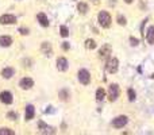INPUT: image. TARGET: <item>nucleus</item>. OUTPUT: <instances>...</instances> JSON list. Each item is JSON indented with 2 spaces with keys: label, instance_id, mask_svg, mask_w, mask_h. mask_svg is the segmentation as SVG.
<instances>
[{
  "label": "nucleus",
  "instance_id": "f257e3e1",
  "mask_svg": "<svg viewBox=\"0 0 154 135\" xmlns=\"http://www.w3.org/2000/svg\"><path fill=\"white\" fill-rule=\"evenodd\" d=\"M97 22L103 28H110L111 23H112V18H111L110 12L107 11H100L99 15H97Z\"/></svg>",
  "mask_w": 154,
  "mask_h": 135
},
{
  "label": "nucleus",
  "instance_id": "f03ea898",
  "mask_svg": "<svg viewBox=\"0 0 154 135\" xmlns=\"http://www.w3.org/2000/svg\"><path fill=\"white\" fill-rule=\"evenodd\" d=\"M106 69L108 73L111 74H115L119 69V60L116 57H112L107 61V65H106Z\"/></svg>",
  "mask_w": 154,
  "mask_h": 135
},
{
  "label": "nucleus",
  "instance_id": "7ed1b4c3",
  "mask_svg": "<svg viewBox=\"0 0 154 135\" xmlns=\"http://www.w3.org/2000/svg\"><path fill=\"white\" fill-rule=\"evenodd\" d=\"M120 96V88L118 84H111L108 87V100L115 101L118 97Z\"/></svg>",
  "mask_w": 154,
  "mask_h": 135
},
{
  "label": "nucleus",
  "instance_id": "20e7f679",
  "mask_svg": "<svg viewBox=\"0 0 154 135\" xmlns=\"http://www.w3.org/2000/svg\"><path fill=\"white\" fill-rule=\"evenodd\" d=\"M77 77H79V81L83 85H88L91 82V74L87 69H80L79 73H77Z\"/></svg>",
  "mask_w": 154,
  "mask_h": 135
},
{
  "label": "nucleus",
  "instance_id": "39448f33",
  "mask_svg": "<svg viewBox=\"0 0 154 135\" xmlns=\"http://www.w3.org/2000/svg\"><path fill=\"white\" fill-rule=\"evenodd\" d=\"M111 54H112V46H111L110 43H104L99 50V58H102V60H107Z\"/></svg>",
  "mask_w": 154,
  "mask_h": 135
},
{
  "label": "nucleus",
  "instance_id": "423d86ee",
  "mask_svg": "<svg viewBox=\"0 0 154 135\" xmlns=\"http://www.w3.org/2000/svg\"><path fill=\"white\" fill-rule=\"evenodd\" d=\"M127 123H128V118L124 116V115H120V116H116V118L114 119L112 126H114L115 128H123Z\"/></svg>",
  "mask_w": 154,
  "mask_h": 135
},
{
  "label": "nucleus",
  "instance_id": "0eeeda50",
  "mask_svg": "<svg viewBox=\"0 0 154 135\" xmlns=\"http://www.w3.org/2000/svg\"><path fill=\"white\" fill-rule=\"evenodd\" d=\"M16 23V16L12 14H4L0 16V24H14Z\"/></svg>",
  "mask_w": 154,
  "mask_h": 135
},
{
  "label": "nucleus",
  "instance_id": "6e6552de",
  "mask_svg": "<svg viewBox=\"0 0 154 135\" xmlns=\"http://www.w3.org/2000/svg\"><path fill=\"white\" fill-rule=\"evenodd\" d=\"M19 87L24 91H27V89H31L34 87V80L30 77H23L22 80L19 81Z\"/></svg>",
  "mask_w": 154,
  "mask_h": 135
},
{
  "label": "nucleus",
  "instance_id": "1a4fd4ad",
  "mask_svg": "<svg viewBox=\"0 0 154 135\" xmlns=\"http://www.w3.org/2000/svg\"><path fill=\"white\" fill-rule=\"evenodd\" d=\"M68 68H69V64H68V60L65 57H58L57 58V69L59 72H66Z\"/></svg>",
  "mask_w": 154,
  "mask_h": 135
},
{
  "label": "nucleus",
  "instance_id": "9d476101",
  "mask_svg": "<svg viewBox=\"0 0 154 135\" xmlns=\"http://www.w3.org/2000/svg\"><path fill=\"white\" fill-rule=\"evenodd\" d=\"M12 93L10 91H3L0 93V101L4 103V104H12Z\"/></svg>",
  "mask_w": 154,
  "mask_h": 135
},
{
  "label": "nucleus",
  "instance_id": "9b49d317",
  "mask_svg": "<svg viewBox=\"0 0 154 135\" xmlns=\"http://www.w3.org/2000/svg\"><path fill=\"white\" fill-rule=\"evenodd\" d=\"M38 128H39V131L42 132V134H50V132H54V130H53L51 127H49L48 124L45 123V122H42V120L38 122Z\"/></svg>",
  "mask_w": 154,
  "mask_h": 135
},
{
  "label": "nucleus",
  "instance_id": "f8f14e48",
  "mask_svg": "<svg viewBox=\"0 0 154 135\" xmlns=\"http://www.w3.org/2000/svg\"><path fill=\"white\" fill-rule=\"evenodd\" d=\"M34 116H35V108H34L32 104H28L26 107V115H24V118H26V120H31V119H34Z\"/></svg>",
  "mask_w": 154,
  "mask_h": 135
},
{
  "label": "nucleus",
  "instance_id": "ddd939ff",
  "mask_svg": "<svg viewBox=\"0 0 154 135\" xmlns=\"http://www.w3.org/2000/svg\"><path fill=\"white\" fill-rule=\"evenodd\" d=\"M41 51L46 55V57H50L51 53H53V49H51V43L49 42H44L41 45Z\"/></svg>",
  "mask_w": 154,
  "mask_h": 135
},
{
  "label": "nucleus",
  "instance_id": "4468645a",
  "mask_svg": "<svg viewBox=\"0 0 154 135\" xmlns=\"http://www.w3.org/2000/svg\"><path fill=\"white\" fill-rule=\"evenodd\" d=\"M12 45V38L10 35H1L0 37V46L1 47H8Z\"/></svg>",
  "mask_w": 154,
  "mask_h": 135
},
{
  "label": "nucleus",
  "instance_id": "2eb2a0df",
  "mask_svg": "<svg viewBox=\"0 0 154 135\" xmlns=\"http://www.w3.org/2000/svg\"><path fill=\"white\" fill-rule=\"evenodd\" d=\"M37 19H38V22H39V24L42 27H49V19L44 12H39V14L37 15Z\"/></svg>",
  "mask_w": 154,
  "mask_h": 135
},
{
  "label": "nucleus",
  "instance_id": "dca6fc26",
  "mask_svg": "<svg viewBox=\"0 0 154 135\" xmlns=\"http://www.w3.org/2000/svg\"><path fill=\"white\" fill-rule=\"evenodd\" d=\"M14 74H15V69L11 68V66L4 68V69L1 70V76H3V78H11Z\"/></svg>",
  "mask_w": 154,
  "mask_h": 135
},
{
  "label": "nucleus",
  "instance_id": "f3484780",
  "mask_svg": "<svg viewBox=\"0 0 154 135\" xmlns=\"http://www.w3.org/2000/svg\"><path fill=\"white\" fill-rule=\"evenodd\" d=\"M146 41L149 45H154V26H150L146 31Z\"/></svg>",
  "mask_w": 154,
  "mask_h": 135
},
{
  "label": "nucleus",
  "instance_id": "a211bd4d",
  "mask_svg": "<svg viewBox=\"0 0 154 135\" xmlns=\"http://www.w3.org/2000/svg\"><path fill=\"white\" fill-rule=\"evenodd\" d=\"M88 10H89V8H88V4L87 3H84V1H80V3L77 4V11H79L81 15H85V14L88 12Z\"/></svg>",
  "mask_w": 154,
  "mask_h": 135
},
{
  "label": "nucleus",
  "instance_id": "6ab92c4d",
  "mask_svg": "<svg viewBox=\"0 0 154 135\" xmlns=\"http://www.w3.org/2000/svg\"><path fill=\"white\" fill-rule=\"evenodd\" d=\"M106 91H104V88H99L97 91H96V100L97 101H103L104 100V97H106Z\"/></svg>",
  "mask_w": 154,
  "mask_h": 135
},
{
  "label": "nucleus",
  "instance_id": "aec40b11",
  "mask_svg": "<svg viewBox=\"0 0 154 135\" xmlns=\"http://www.w3.org/2000/svg\"><path fill=\"white\" fill-rule=\"evenodd\" d=\"M85 47H87L88 50L96 49V41H93V39H87V41H85Z\"/></svg>",
  "mask_w": 154,
  "mask_h": 135
},
{
  "label": "nucleus",
  "instance_id": "412c9836",
  "mask_svg": "<svg viewBox=\"0 0 154 135\" xmlns=\"http://www.w3.org/2000/svg\"><path fill=\"white\" fill-rule=\"evenodd\" d=\"M69 91L68 89H62V91H59V99L64 101H68V99H69Z\"/></svg>",
  "mask_w": 154,
  "mask_h": 135
},
{
  "label": "nucleus",
  "instance_id": "4be33fe9",
  "mask_svg": "<svg viewBox=\"0 0 154 135\" xmlns=\"http://www.w3.org/2000/svg\"><path fill=\"white\" fill-rule=\"evenodd\" d=\"M0 135H15V131L8 127H3L0 128Z\"/></svg>",
  "mask_w": 154,
  "mask_h": 135
},
{
  "label": "nucleus",
  "instance_id": "5701e85b",
  "mask_svg": "<svg viewBox=\"0 0 154 135\" xmlns=\"http://www.w3.org/2000/svg\"><path fill=\"white\" fill-rule=\"evenodd\" d=\"M127 95H128V100H130V101H134L135 97H137V95H135V91L133 88H128V89H127Z\"/></svg>",
  "mask_w": 154,
  "mask_h": 135
},
{
  "label": "nucleus",
  "instance_id": "b1692460",
  "mask_svg": "<svg viewBox=\"0 0 154 135\" xmlns=\"http://www.w3.org/2000/svg\"><path fill=\"white\" fill-rule=\"evenodd\" d=\"M59 34H61V37L66 38L68 35H69V30H68V27L66 26H61V27H59Z\"/></svg>",
  "mask_w": 154,
  "mask_h": 135
},
{
  "label": "nucleus",
  "instance_id": "393cba45",
  "mask_svg": "<svg viewBox=\"0 0 154 135\" xmlns=\"http://www.w3.org/2000/svg\"><path fill=\"white\" fill-rule=\"evenodd\" d=\"M118 23L120 24V26H126V23H127V20H126V18H124V16L123 15H118Z\"/></svg>",
  "mask_w": 154,
  "mask_h": 135
},
{
  "label": "nucleus",
  "instance_id": "a878e982",
  "mask_svg": "<svg viewBox=\"0 0 154 135\" xmlns=\"http://www.w3.org/2000/svg\"><path fill=\"white\" fill-rule=\"evenodd\" d=\"M7 118L10 120H16V119H18V115H16L15 112H8V114H7Z\"/></svg>",
  "mask_w": 154,
  "mask_h": 135
},
{
  "label": "nucleus",
  "instance_id": "bb28decb",
  "mask_svg": "<svg viewBox=\"0 0 154 135\" xmlns=\"http://www.w3.org/2000/svg\"><path fill=\"white\" fill-rule=\"evenodd\" d=\"M19 33L22 35H28V34H30V30H28V28H26V27H20V28H19Z\"/></svg>",
  "mask_w": 154,
  "mask_h": 135
},
{
  "label": "nucleus",
  "instance_id": "cd10ccee",
  "mask_svg": "<svg viewBox=\"0 0 154 135\" xmlns=\"http://www.w3.org/2000/svg\"><path fill=\"white\" fill-rule=\"evenodd\" d=\"M130 43H131V46H138L139 41H138V39H135L134 37H131V38H130Z\"/></svg>",
  "mask_w": 154,
  "mask_h": 135
},
{
  "label": "nucleus",
  "instance_id": "c85d7f7f",
  "mask_svg": "<svg viewBox=\"0 0 154 135\" xmlns=\"http://www.w3.org/2000/svg\"><path fill=\"white\" fill-rule=\"evenodd\" d=\"M62 49H64V50H69V49H70V45H69V42H64L62 43Z\"/></svg>",
  "mask_w": 154,
  "mask_h": 135
},
{
  "label": "nucleus",
  "instance_id": "c756f323",
  "mask_svg": "<svg viewBox=\"0 0 154 135\" xmlns=\"http://www.w3.org/2000/svg\"><path fill=\"white\" fill-rule=\"evenodd\" d=\"M133 1H134V0H124V3H127V4H131Z\"/></svg>",
  "mask_w": 154,
  "mask_h": 135
},
{
  "label": "nucleus",
  "instance_id": "7c9ffc66",
  "mask_svg": "<svg viewBox=\"0 0 154 135\" xmlns=\"http://www.w3.org/2000/svg\"><path fill=\"white\" fill-rule=\"evenodd\" d=\"M100 3V0H95V4H99Z\"/></svg>",
  "mask_w": 154,
  "mask_h": 135
}]
</instances>
